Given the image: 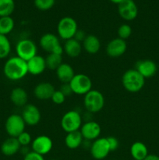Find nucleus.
<instances>
[{
	"instance_id": "1",
	"label": "nucleus",
	"mask_w": 159,
	"mask_h": 160,
	"mask_svg": "<svg viewBox=\"0 0 159 160\" xmlns=\"http://www.w3.org/2000/svg\"><path fill=\"white\" fill-rule=\"evenodd\" d=\"M3 73L9 81H20L28 73L26 62L17 56L9 58L3 67Z\"/></svg>"
},
{
	"instance_id": "2",
	"label": "nucleus",
	"mask_w": 159,
	"mask_h": 160,
	"mask_svg": "<svg viewBox=\"0 0 159 160\" xmlns=\"http://www.w3.org/2000/svg\"><path fill=\"white\" fill-rule=\"evenodd\" d=\"M123 88L130 93L140 92L145 84V78L135 69L128 70L122 77Z\"/></svg>"
},
{
	"instance_id": "3",
	"label": "nucleus",
	"mask_w": 159,
	"mask_h": 160,
	"mask_svg": "<svg viewBox=\"0 0 159 160\" xmlns=\"http://www.w3.org/2000/svg\"><path fill=\"white\" fill-rule=\"evenodd\" d=\"M105 100L103 94L95 89H91L84 95V106L86 110L91 113H97L104 108Z\"/></svg>"
},
{
	"instance_id": "4",
	"label": "nucleus",
	"mask_w": 159,
	"mask_h": 160,
	"mask_svg": "<svg viewBox=\"0 0 159 160\" xmlns=\"http://www.w3.org/2000/svg\"><path fill=\"white\" fill-rule=\"evenodd\" d=\"M77 30V23L71 17H62L57 24L58 36L62 40L67 41L73 38Z\"/></svg>"
},
{
	"instance_id": "5",
	"label": "nucleus",
	"mask_w": 159,
	"mask_h": 160,
	"mask_svg": "<svg viewBox=\"0 0 159 160\" xmlns=\"http://www.w3.org/2000/svg\"><path fill=\"white\" fill-rule=\"evenodd\" d=\"M39 45L45 52L49 53L62 55L64 52L63 46H62L59 38L52 33H46L40 38Z\"/></svg>"
},
{
	"instance_id": "6",
	"label": "nucleus",
	"mask_w": 159,
	"mask_h": 160,
	"mask_svg": "<svg viewBox=\"0 0 159 160\" xmlns=\"http://www.w3.org/2000/svg\"><path fill=\"white\" fill-rule=\"evenodd\" d=\"M60 124L65 133L80 131L83 124L82 117L77 111L70 110L62 116Z\"/></svg>"
},
{
	"instance_id": "7",
	"label": "nucleus",
	"mask_w": 159,
	"mask_h": 160,
	"mask_svg": "<svg viewBox=\"0 0 159 160\" xmlns=\"http://www.w3.org/2000/svg\"><path fill=\"white\" fill-rule=\"evenodd\" d=\"M73 94L78 95H85L92 89V81L84 73H76L70 83Z\"/></svg>"
},
{
	"instance_id": "8",
	"label": "nucleus",
	"mask_w": 159,
	"mask_h": 160,
	"mask_svg": "<svg viewBox=\"0 0 159 160\" xmlns=\"http://www.w3.org/2000/svg\"><path fill=\"white\" fill-rule=\"evenodd\" d=\"M16 52L18 57L27 62L31 58L37 55V45L31 39H21L16 45Z\"/></svg>"
},
{
	"instance_id": "9",
	"label": "nucleus",
	"mask_w": 159,
	"mask_h": 160,
	"mask_svg": "<svg viewBox=\"0 0 159 160\" xmlns=\"http://www.w3.org/2000/svg\"><path fill=\"white\" fill-rule=\"evenodd\" d=\"M24 120L22 118L21 115L19 114H11L6 119L5 123V129L9 137L17 138L21 133L25 131Z\"/></svg>"
},
{
	"instance_id": "10",
	"label": "nucleus",
	"mask_w": 159,
	"mask_h": 160,
	"mask_svg": "<svg viewBox=\"0 0 159 160\" xmlns=\"http://www.w3.org/2000/svg\"><path fill=\"white\" fill-rule=\"evenodd\" d=\"M90 152L94 159L97 160L105 159L111 152L107 138H98L93 141L90 145Z\"/></svg>"
},
{
	"instance_id": "11",
	"label": "nucleus",
	"mask_w": 159,
	"mask_h": 160,
	"mask_svg": "<svg viewBox=\"0 0 159 160\" xmlns=\"http://www.w3.org/2000/svg\"><path fill=\"white\" fill-rule=\"evenodd\" d=\"M53 147L52 140L47 135H39L31 142V149L33 152L41 156L48 154Z\"/></svg>"
},
{
	"instance_id": "12",
	"label": "nucleus",
	"mask_w": 159,
	"mask_h": 160,
	"mask_svg": "<svg viewBox=\"0 0 159 160\" xmlns=\"http://www.w3.org/2000/svg\"><path fill=\"white\" fill-rule=\"evenodd\" d=\"M118 12L123 20L131 21L137 17L138 8L134 1L124 0L118 5Z\"/></svg>"
},
{
	"instance_id": "13",
	"label": "nucleus",
	"mask_w": 159,
	"mask_h": 160,
	"mask_svg": "<svg viewBox=\"0 0 159 160\" xmlns=\"http://www.w3.org/2000/svg\"><path fill=\"white\" fill-rule=\"evenodd\" d=\"M21 117L26 125L33 127L38 124L41 119V114L38 108L34 104H26L23 108Z\"/></svg>"
},
{
	"instance_id": "14",
	"label": "nucleus",
	"mask_w": 159,
	"mask_h": 160,
	"mask_svg": "<svg viewBox=\"0 0 159 160\" xmlns=\"http://www.w3.org/2000/svg\"><path fill=\"white\" fill-rule=\"evenodd\" d=\"M84 140L94 141L100 137L101 133V126L95 121H87L83 123L80 129Z\"/></svg>"
},
{
	"instance_id": "15",
	"label": "nucleus",
	"mask_w": 159,
	"mask_h": 160,
	"mask_svg": "<svg viewBox=\"0 0 159 160\" xmlns=\"http://www.w3.org/2000/svg\"><path fill=\"white\" fill-rule=\"evenodd\" d=\"M127 50V44L123 39L116 38L111 40L106 45V53L109 57L118 58Z\"/></svg>"
},
{
	"instance_id": "16",
	"label": "nucleus",
	"mask_w": 159,
	"mask_h": 160,
	"mask_svg": "<svg viewBox=\"0 0 159 160\" xmlns=\"http://www.w3.org/2000/svg\"><path fill=\"white\" fill-rule=\"evenodd\" d=\"M135 70H137L146 79L152 78L156 74L157 67L155 62L151 59H143L137 62Z\"/></svg>"
},
{
	"instance_id": "17",
	"label": "nucleus",
	"mask_w": 159,
	"mask_h": 160,
	"mask_svg": "<svg viewBox=\"0 0 159 160\" xmlns=\"http://www.w3.org/2000/svg\"><path fill=\"white\" fill-rule=\"evenodd\" d=\"M26 64H27L28 73L33 76H38L41 74L47 69L45 58L39 55L31 58L30 60L26 62Z\"/></svg>"
},
{
	"instance_id": "18",
	"label": "nucleus",
	"mask_w": 159,
	"mask_h": 160,
	"mask_svg": "<svg viewBox=\"0 0 159 160\" xmlns=\"http://www.w3.org/2000/svg\"><path fill=\"white\" fill-rule=\"evenodd\" d=\"M55 91L54 86L49 82H41L34 88V95L38 100L51 99L53 93Z\"/></svg>"
},
{
	"instance_id": "19",
	"label": "nucleus",
	"mask_w": 159,
	"mask_h": 160,
	"mask_svg": "<svg viewBox=\"0 0 159 160\" xmlns=\"http://www.w3.org/2000/svg\"><path fill=\"white\" fill-rule=\"evenodd\" d=\"M58 80L62 84H69L76 74L71 65L62 62L55 70Z\"/></svg>"
},
{
	"instance_id": "20",
	"label": "nucleus",
	"mask_w": 159,
	"mask_h": 160,
	"mask_svg": "<svg viewBox=\"0 0 159 160\" xmlns=\"http://www.w3.org/2000/svg\"><path fill=\"white\" fill-rule=\"evenodd\" d=\"M21 145L17 138L9 137L2 142L1 145V152L4 156H12L20 152Z\"/></svg>"
},
{
	"instance_id": "21",
	"label": "nucleus",
	"mask_w": 159,
	"mask_h": 160,
	"mask_svg": "<svg viewBox=\"0 0 159 160\" xmlns=\"http://www.w3.org/2000/svg\"><path fill=\"white\" fill-rule=\"evenodd\" d=\"M10 100L12 104L17 107H24L27 104V92L23 88H15L11 91Z\"/></svg>"
},
{
	"instance_id": "22",
	"label": "nucleus",
	"mask_w": 159,
	"mask_h": 160,
	"mask_svg": "<svg viewBox=\"0 0 159 160\" xmlns=\"http://www.w3.org/2000/svg\"><path fill=\"white\" fill-rule=\"evenodd\" d=\"M82 49V43L76 41L75 38H71L65 41L63 45L64 52L70 58L78 57L80 55Z\"/></svg>"
},
{
	"instance_id": "23",
	"label": "nucleus",
	"mask_w": 159,
	"mask_h": 160,
	"mask_svg": "<svg viewBox=\"0 0 159 160\" xmlns=\"http://www.w3.org/2000/svg\"><path fill=\"white\" fill-rule=\"evenodd\" d=\"M82 47L89 54H96L101 48V42L96 35L88 34L82 42Z\"/></svg>"
},
{
	"instance_id": "24",
	"label": "nucleus",
	"mask_w": 159,
	"mask_h": 160,
	"mask_svg": "<svg viewBox=\"0 0 159 160\" xmlns=\"http://www.w3.org/2000/svg\"><path fill=\"white\" fill-rule=\"evenodd\" d=\"M65 145L70 149H76L83 145L84 138L82 137L80 131H73V132L66 133L65 137Z\"/></svg>"
},
{
	"instance_id": "25",
	"label": "nucleus",
	"mask_w": 159,
	"mask_h": 160,
	"mask_svg": "<svg viewBox=\"0 0 159 160\" xmlns=\"http://www.w3.org/2000/svg\"><path fill=\"white\" fill-rule=\"evenodd\" d=\"M130 154L134 160H143L148 155L147 147L141 142H136L130 147Z\"/></svg>"
},
{
	"instance_id": "26",
	"label": "nucleus",
	"mask_w": 159,
	"mask_h": 160,
	"mask_svg": "<svg viewBox=\"0 0 159 160\" xmlns=\"http://www.w3.org/2000/svg\"><path fill=\"white\" fill-rule=\"evenodd\" d=\"M15 22L11 16L0 17V34L7 36L14 29Z\"/></svg>"
},
{
	"instance_id": "27",
	"label": "nucleus",
	"mask_w": 159,
	"mask_h": 160,
	"mask_svg": "<svg viewBox=\"0 0 159 160\" xmlns=\"http://www.w3.org/2000/svg\"><path fill=\"white\" fill-rule=\"evenodd\" d=\"M45 62L47 68L51 70H56L62 63V55L49 53L45 57Z\"/></svg>"
},
{
	"instance_id": "28",
	"label": "nucleus",
	"mask_w": 159,
	"mask_h": 160,
	"mask_svg": "<svg viewBox=\"0 0 159 160\" xmlns=\"http://www.w3.org/2000/svg\"><path fill=\"white\" fill-rule=\"evenodd\" d=\"M11 43L7 36L0 34V59H6L11 52Z\"/></svg>"
},
{
	"instance_id": "29",
	"label": "nucleus",
	"mask_w": 159,
	"mask_h": 160,
	"mask_svg": "<svg viewBox=\"0 0 159 160\" xmlns=\"http://www.w3.org/2000/svg\"><path fill=\"white\" fill-rule=\"evenodd\" d=\"M14 9V0H0V17L11 16Z\"/></svg>"
},
{
	"instance_id": "30",
	"label": "nucleus",
	"mask_w": 159,
	"mask_h": 160,
	"mask_svg": "<svg viewBox=\"0 0 159 160\" xmlns=\"http://www.w3.org/2000/svg\"><path fill=\"white\" fill-rule=\"evenodd\" d=\"M55 0H34V4L37 9L41 11H47L55 6Z\"/></svg>"
},
{
	"instance_id": "31",
	"label": "nucleus",
	"mask_w": 159,
	"mask_h": 160,
	"mask_svg": "<svg viewBox=\"0 0 159 160\" xmlns=\"http://www.w3.org/2000/svg\"><path fill=\"white\" fill-rule=\"evenodd\" d=\"M117 33H118V38L126 41L132 34V28L127 23H123L118 28Z\"/></svg>"
},
{
	"instance_id": "32",
	"label": "nucleus",
	"mask_w": 159,
	"mask_h": 160,
	"mask_svg": "<svg viewBox=\"0 0 159 160\" xmlns=\"http://www.w3.org/2000/svg\"><path fill=\"white\" fill-rule=\"evenodd\" d=\"M17 138L21 147L28 146L29 145H31V142H32L31 135L26 131H23V133H21Z\"/></svg>"
},
{
	"instance_id": "33",
	"label": "nucleus",
	"mask_w": 159,
	"mask_h": 160,
	"mask_svg": "<svg viewBox=\"0 0 159 160\" xmlns=\"http://www.w3.org/2000/svg\"><path fill=\"white\" fill-rule=\"evenodd\" d=\"M66 97L64 95V94L60 90H55L51 96V100L53 103L56 105H62L65 101Z\"/></svg>"
},
{
	"instance_id": "34",
	"label": "nucleus",
	"mask_w": 159,
	"mask_h": 160,
	"mask_svg": "<svg viewBox=\"0 0 159 160\" xmlns=\"http://www.w3.org/2000/svg\"><path fill=\"white\" fill-rule=\"evenodd\" d=\"M107 140L108 142L111 152H114L118 149V146H119V142H118V140L116 138L113 137V136H109V137L107 138Z\"/></svg>"
},
{
	"instance_id": "35",
	"label": "nucleus",
	"mask_w": 159,
	"mask_h": 160,
	"mask_svg": "<svg viewBox=\"0 0 159 160\" xmlns=\"http://www.w3.org/2000/svg\"><path fill=\"white\" fill-rule=\"evenodd\" d=\"M23 160H45V158L41 155H39L34 152L31 151L27 154L25 155Z\"/></svg>"
},
{
	"instance_id": "36",
	"label": "nucleus",
	"mask_w": 159,
	"mask_h": 160,
	"mask_svg": "<svg viewBox=\"0 0 159 160\" xmlns=\"http://www.w3.org/2000/svg\"><path fill=\"white\" fill-rule=\"evenodd\" d=\"M59 90L64 94L65 97L70 96L73 94V91H72L71 88H70V84H62V85L61 86L60 89Z\"/></svg>"
},
{
	"instance_id": "37",
	"label": "nucleus",
	"mask_w": 159,
	"mask_h": 160,
	"mask_svg": "<svg viewBox=\"0 0 159 160\" xmlns=\"http://www.w3.org/2000/svg\"><path fill=\"white\" fill-rule=\"evenodd\" d=\"M86 37H87V34H86V33L84 32L83 30L78 29L77 31L76 32V34H75L73 38H75L76 41H78V42H80L82 43V42H84V39H85Z\"/></svg>"
},
{
	"instance_id": "38",
	"label": "nucleus",
	"mask_w": 159,
	"mask_h": 160,
	"mask_svg": "<svg viewBox=\"0 0 159 160\" xmlns=\"http://www.w3.org/2000/svg\"><path fill=\"white\" fill-rule=\"evenodd\" d=\"M143 160H159V156L154 154H148Z\"/></svg>"
},
{
	"instance_id": "39",
	"label": "nucleus",
	"mask_w": 159,
	"mask_h": 160,
	"mask_svg": "<svg viewBox=\"0 0 159 160\" xmlns=\"http://www.w3.org/2000/svg\"><path fill=\"white\" fill-rule=\"evenodd\" d=\"M110 2H112L115 3V4H119V3H121L122 2L124 1V0H109Z\"/></svg>"
},
{
	"instance_id": "40",
	"label": "nucleus",
	"mask_w": 159,
	"mask_h": 160,
	"mask_svg": "<svg viewBox=\"0 0 159 160\" xmlns=\"http://www.w3.org/2000/svg\"><path fill=\"white\" fill-rule=\"evenodd\" d=\"M131 1H135V0H131Z\"/></svg>"
},
{
	"instance_id": "41",
	"label": "nucleus",
	"mask_w": 159,
	"mask_h": 160,
	"mask_svg": "<svg viewBox=\"0 0 159 160\" xmlns=\"http://www.w3.org/2000/svg\"><path fill=\"white\" fill-rule=\"evenodd\" d=\"M51 160H56V159H51Z\"/></svg>"
},
{
	"instance_id": "42",
	"label": "nucleus",
	"mask_w": 159,
	"mask_h": 160,
	"mask_svg": "<svg viewBox=\"0 0 159 160\" xmlns=\"http://www.w3.org/2000/svg\"><path fill=\"white\" fill-rule=\"evenodd\" d=\"M114 160H118V159H114Z\"/></svg>"
}]
</instances>
